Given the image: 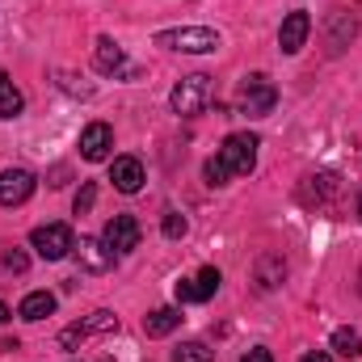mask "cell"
Masks as SVG:
<instances>
[{
  "mask_svg": "<svg viewBox=\"0 0 362 362\" xmlns=\"http://www.w3.org/2000/svg\"><path fill=\"white\" fill-rule=\"evenodd\" d=\"M282 278H286V262H282L278 253H266V257L257 262V291H278Z\"/></svg>",
  "mask_w": 362,
  "mask_h": 362,
  "instance_id": "cell-17",
  "label": "cell"
},
{
  "mask_svg": "<svg viewBox=\"0 0 362 362\" xmlns=\"http://www.w3.org/2000/svg\"><path fill=\"white\" fill-rule=\"evenodd\" d=\"M202 173H206V181H211V185H228V173H223V165H219V160H215V156H211V160H206V169H202Z\"/></svg>",
  "mask_w": 362,
  "mask_h": 362,
  "instance_id": "cell-23",
  "label": "cell"
},
{
  "mask_svg": "<svg viewBox=\"0 0 362 362\" xmlns=\"http://www.w3.org/2000/svg\"><path fill=\"white\" fill-rule=\"evenodd\" d=\"M139 219L135 215H114L110 223H105V232H101V240H105V249L114 253V257H127L131 249H139Z\"/></svg>",
  "mask_w": 362,
  "mask_h": 362,
  "instance_id": "cell-7",
  "label": "cell"
},
{
  "mask_svg": "<svg viewBox=\"0 0 362 362\" xmlns=\"http://www.w3.org/2000/svg\"><path fill=\"white\" fill-rule=\"evenodd\" d=\"M299 362H333V358H329L325 350H312V354H303V358H299Z\"/></svg>",
  "mask_w": 362,
  "mask_h": 362,
  "instance_id": "cell-26",
  "label": "cell"
},
{
  "mask_svg": "<svg viewBox=\"0 0 362 362\" xmlns=\"http://www.w3.org/2000/svg\"><path fill=\"white\" fill-rule=\"evenodd\" d=\"M21 105H25L21 89H17L8 76H0V118H17V114H21Z\"/></svg>",
  "mask_w": 362,
  "mask_h": 362,
  "instance_id": "cell-18",
  "label": "cell"
},
{
  "mask_svg": "<svg viewBox=\"0 0 362 362\" xmlns=\"http://www.w3.org/2000/svg\"><path fill=\"white\" fill-rule=\"evenodd\" d=\"M97 68L105 76H135V68L127 64V51L114 38H97Z\"/></svg>",
  "mask_w": 362,
  "mask_h": 362,
  "instance_id": "cell-13",
  "label": "cell"
},
{
  "mask_svg": "<svg viewBox=\"0 0 362 362\" xmlns=\"http://www.w3.org/2000/svg\"><path fill=\"white\" fill-rule=\"evenodd\" d=\"M358 219H362V198H358Z\"/></svg>",
  "mask_w": 362,
  "mask_h": 362,
  "instance_id": "cell-28",
  "label": "cell"
},
{
  "mask_svg": "<svg viewBox=\"0 0 362 362\" xmlns=\"http://www.w3.org/2000/svg\"><path fill=\"white\" fill-rule=\"evenodd\" d=\"M257 148H262V139L249 135V131H240V135H228V139H223V148H219L215 160L223 165L228 177H249V173L257 169Z\"/></svg>",
  "mask_w": 362,
  "mask_h": 362,
  "instance_id": "cell-3",
  "label": "cell"
},
{
  "mask_svg": "<svg viewBox=\"0 0 362 362\" xmlns=\"http://www.w3.org/2000/svg\"><path fill=\"white\" fill-rule=\"evenodd\" d=\"M333 350H337L341 358H358V354H362L358 329H337V333H333Z\"/></svg>",
  "mask_w": 362,
  "mask_h": 362,
  "instance_id": "cell-19",
  "label": "cell"
},
{
  "mask_svg": "<svg viewBox=\"0 0 362 362\" xmlns=\"http://www.w3.org/2000/svg\"><path fill=\"white\" fill-rule=\"evenodd\" d=\"M8 316H13V312H8V308H4V303H0V325H4V320H8Z\"/></svg>",
  "mask_w": 362,
  "mask_h": 362,
  "instance_id": "cell-27",
  "label": "cell"
},
{
  "mask_svg": "<svg viewBox=\"0 0 362 362\" xmlns=\"http://www.w3.org/2000/svg\"><path fill=\"white\" fill-rule=\"evenodd\" d=\"M34 173L30 169H4L0 173V206H21L34 194Z\"/></svg>",
  "mask_w": 362,
  "mask_h": 362,
  "instance_id": "cell-10",
  "label": "cell"
},
{
  "mask_svg": "<svg viewBox=\"0 0 362 362\" xmlns=\"http://www.w3.org/2000/svg\"><path fill=\"white\" fill-rule=\"evenodd\" d=\"M110 148H114V131H110L105 122H89V127L81 131V156H85V160H105Z\"/></svg>",
  "mask_w": 362,
  "mask_h": 362,
  "instance_id": "cell-12",
  "label": "cell"
},
{
  "mask_svg": "<svg viewBox=\"0 0 362 362\" xmlns=\"http://www.w3.org/2000/svg\"><path fill=\"white\" fill-rule=\"evenodd\" d=\"M177 325H181L177 308H156V312H148V316H144V333H148V337H169Z\"/></svg>",
  "mask_w": 362,
  "mask_h": 362,
  "instance_id": "cell-16",
  "label": "cell"
},
{
  "mask_svg": "<svg viewBox=\"0 0 362 362\" xmlns=\"http://www.w3.org/2000/svg\"><path fill=\"white\" fill-rule=\"evenodd\" d=\"M219 270L215 266H206V270H198L194 278H181L177 282V303H206L215 291H219Z\"/></svg>",
  "mask_w": 362,
  "mask_h": 362,
  "instance_id": "cell-9",
  "label": "cell"
},
{
  "mask_svg": "<svg viewBox=\"0 0 362 362\" xmlns=\"http://www.w3.org/2000/svg\"><path fill=\"white\" fill-rule=\"evenodd\" d=\"M240 362H274V354H270V350H262V346H257V350H249V354H245Z\"/></svg>",
  "mask_w": 362,
  "mask_h": 362,
  "instance_id": "cell-25",
  "label": "cell"
},
{
  "mask_svg": "<svg viewBox=\"0 0 362 362\" xmlns=\"http://www.w3.org/2000/svg\"><path fill=\"white\" fill-rule=\"evenodd\" d=\"M30 249H34L42 262H64V257L76 249V240H72V228H68V223H42V228L30 232Z\"/></svg>",
  "mask_w": 362,
  "mask_h": 362,
  "instance_id": "cell-5",
  "label": "cell"
},
{
  "mask_svg": "<svg viewBox=\"0 0 362 362\" xmlns=\"http://www.w3.org/2000/svg\"><path fill=\"white\" fill-rule=\"evenodd\" d=\"M76 257H81V266H85L89 274H105L114 262H118V257L105 249V240H93V236H85V240L76 245Z\"/></svg>",
  "mask_w": 362,
  "mask_h": 362,
  "instance_id": "cell-14",
  "label": "cell"
},
{
  "mask_svg": "<svg viewBox=\"0 0 362 362\" xmlns=\"http://www.w3.org/2000/svg\"><path fill=\"white\" fill-rule=\"evenodd\" d=\"M274 105H278V89H274L270 76L253 72V76L240 81V89H236V110H240V114H249V118H266Z\"/></svg>",
  "mask_w": 362,
  "mask_h": 362,
  "instance_id": "cell-4",
  "label": "cell"
},
{
  "mask_svg": "<svg viewBox=\"0 0 362 362\" xmlns=\"http://www.w3.org/2000/svg\"><path fill=\"white\" fill-rule=\"evenodd\" d=\"M110 181H114L118 194H139V189H144V165H139L135 156H114Z\"/></svg>",
  "mask_w": 362,
  "mask_h": 362,
  "instance_id": "cell-11",
  "label": "cell"
},
{
  "mask_svg": "<svg viewBox=\"0 0 362 362\" xmlns=\"http://www.w3.org/2000/svg\"><path fill=\"white\" fill-rule=\"evenodd\" d=\"M215 354L202 346V341H181L177 350H173V362H211Z\"/></svg>",
  "mask_w": 362,
  "mask_h": 362,
  "instance_id": "cell-20",
  "label": "cell"
},
{
  "mask_svg": "<svg viewBox=\"0 0 362 362\" xmlns=\"http://www.w3.org/2000/svg\"><path fill=\"white\" fill-rule=\"evenodd\" d=\"M308 34H312V17H308L303 8L286 13L282 25H278V47H282V55H299L303 42H308Z\"/></svg>",
  "mask_w": 362,
  "mask_h": 362,
  "instance_id": "cell-8",
  "label": "cell"
},
{
  "mask_svg": "<svg viewBox=\"0 0 362 362\" xmlns=\"http://www.w3.org/2000/svg\"><path fill=\"white\" fill-rule=\"evenodd\" d=\"M118 329V316L114 312H93L85 320H76V325H68L64 333H59V350H76L81 341H89V337H101V333H114Z\"/></svg>",
  "mask_w": 362,
  "mask_h": 362,
  "instance_id": "cell-6",
  "label": "cell"
},
{
  "mask_svg": "<svg viewBox=\"0 0 362 362\" xmlns=\"http://www.w3.org/2000/svg\"><path fill=\"white\" fill-rule=\"evenodd\" d=\"M160 228H165V236H169V240H181V236H185V228H189V223H185V215H177V211H169V215H165V223H160Z\"/></svg>",
  "mask_w": 362,
  "mask_h": 362,
  "instance_id": "cell-21",
  "label": "cell"
},
{
  "mask_svg": "<svg viewBox=\"0 0 362 362\" xmlns=\"http://www.w3.org/2000/svg\"><path fill=\"white\" fill-rule=\"evenodd\" d=\"M219 30L211 25H173V30H156V47L165 51H181V55H211L219 51Z\"/></svg>",
  "mask_w": 362,
  "mask_h": 362,
  "instance_id": "cell-1",
  "label": "cell"
},
{
  "mask_svg": "<svg viewBox=\"0 0 362 362\" xmlns=\"http://www.w3.org/2000/svg\"><path fill=\"white\" fill-rule=\"evenodd\" d=\"M93 202H97V185H93V181H85V185H81V194H76V215L93 211Z\"/></svg>",
  "mask_w": 362,
  "mask_h": 362,
  "instance_id": "cell-22",
  "label": "cell"
},
{
  "mask_svg": "<svg viewBox=\"0 0 362 362\" xmlns=\"http://www.w3.org/2000/svg\"><path fill=\"white\" fill-rule=\"evenodd\" d=\"M211 101H215V81H211V76H202V72L181 76L177 85H173V93H169V105H173V114H181V118L202 114Z\"/></svg>",
  "mask_w": 362,
  "mask_h": 362,
  "instance_id": "cell-2",
  "label": "cell"
},
{
  "mask_svg": "<svg viewBox=\"0 0 362 362\" xmlns=\"http://www.w3.org/2000/svg\"><path fill=\"white\" fill-rule=\"evenodd\" d=\"M0 266H4V270H13V274H21V270H25V257H21V253H4V257H0Z\"/></svg>",
  "mask_w": 362,
  "mask_h": 362,
  "instance_id": "cell-24",
  "label": "cell"
},
{
  "mask_svg": "<svg viewBox=\"0 0 362 362\" xmlns=\"http://www.w3.org/2000/svg\"><path fill=\"white\" fill-rule=\"evenodd\" d=\"M51 312H55V295H51V291H30V295L21 299V308H17L21 320H47Z\"/></svg>",
  "mask_w": 362,
  "mask_h": 362,
  "instance_id": "cell-15",
  "label": "cell"
}]
</instances>
